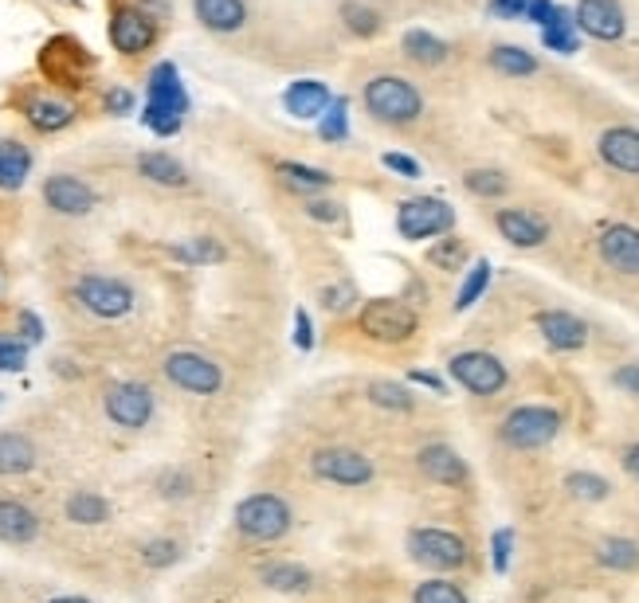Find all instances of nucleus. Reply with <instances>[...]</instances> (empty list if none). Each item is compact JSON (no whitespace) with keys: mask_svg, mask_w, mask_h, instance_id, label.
I'll return each mask as SVG.
<instances>
[{"mask_svg":"<svg viewBox=\"0 0 639 603\" xmlns=\"http://www.w3.org/2000/svg\"><path fill=\"white\" fill-rule=\"evenodd\" d=\"M185 114H188V95L177 67L173 63H158L146 78V110H142V122L158 137H173L181 130V122H185Z\"/></svg>","mask_w":639,"mask_h":603,"instance_id":"1","label":"nucleus"},{"mask_svg":"<svg viewBox=\"0 0 639 603\" xmlns=\"http://www.w3.org/2000/svg\"><path fill=\"white\" fill-rule=\"evenodd\" d=\"M365 110L384 126H413L423 110L420 90L401 75H377L365 83Z\"/></svg>","mask_w":639,"mask_h":603,"instance_id":"2","label":"nucleus"},{"mask_svg":"<svg viewBox=\"0 0 639 603\" xmlns=\"http://www.w3.org/2000/svg\"><path fill=\"white\" fill-rule=\"evenodd\" d=\"M232 521H236L239 537L267 545V541H279V537L291 533L295 514H291V506H286L283 497L263 490V494H247L236 506V514H232Z\"/></svg>","mask_w":639,"mask_h":603,"instance_id":"3","label":"nucleus"},{"mask_svg":"<svg viewBox=\"0 0 639 603\" xmlns=\"http://www.w3.org/2000/svg\"><path fill=\"white\" fill-rule=\"evenodd\" d=\"M561 431V411L550 408V404H521L511 416L502 419V443L514 451H538L545 443H553Z\"/></svg>","mask_w":639,"mask_h":603,"instance_id":"4","label":"nucleus"},{"mask_svg":"<svg viewBox=\"0 0 639 603\" xmlns=\"http://www.w3.org/2000/svg\"><path fill=\"white\" fill-rule=\"evenodd\" d=\"M75 298H79L83 310L102 321H119L138 306L134 286L126 279H114V274H83L75 283Z\"/></svg>","mask_w":639,"mask_h":603,"instance_id":"5","label":"nucleus"},{"mask_svg":"<svg viewBox=\"0 0 639 603\" xmlns=\"http://www.w3.org/2000/svg\"><path fill=\"white\" fill-rule=\"evenodd\" d=\"M455 227V208L440 196H413L396 208V232L408 244H420V239H435V235H447Z\"/></svg>","mask_w":639,"mask_h":603,"instance_id":"6","label":"nucleus"},{"mask_svg":"<svg viewBox=\"0 0 639 603\" xmlns=\"http://www.w3.org/2000/svg\"><path fill=\"white\" fill-rule=\"evenodd\" d=\"M161 372H165L169 384H177L181 392H193V396H217L224 389V369L197 349H173Z\"/></svg>","mask_w":639,"mask_h":603,"instance_id":"7","label":"nucleus"},{"mask_svg":"<svg viewBox=\"0 0 639 603\" xmlns=\"http://www.w3.org/2000/svg\"><path fill=\"white\" fill-rule=\"evenodd\" d=\"M408 553H413L416 565L435 568V573H452V568L467 565V541L459 533H447V529L420 526L408 533Z\"/></svg>","mask_w":639,"mask_h":603,"instance_id":"8","label":"nucleus"},{"mask_svg":"<svg viewBox=\"0 0 639 603\" xmlns=\"http://www.w3.org/2000/svg\"><path fill=\"white\" fill-rule=\"evenodd\" d=\"M153 408H158V399H153L149 384H138V380H119L102 396V411L122 431H142L153 419Z\"/></svg>","mask_w":639,"mask_h":603,"instance_id":"9","label":"nucleus"},{"mask_svg":"<svg viewBox=\"0 0 639 603\" xmlns=\"http://www.w3.org/2000/svg\"><path fill=\"white\" fill-rule=\"evenodd\" d=\"M361 333L381 341V345H396L416 333V313L413 306H404L401 298H373L361 306Z\"/></svg>","mask_w":639,"mask_h":603,"instance_id":"10","label":"nucleus"},{"mask_svg":"<svg viewBox=\"0 0 639 603\" xmlns=\"http://www.w3.org/2000/svg\"><path fill=\"white\" fill-rule=\"evenodd\" d=\"M447 372L455 377L459 389H467L471 396H494V392L506 389V365H502L494 353H482V349H467V353H455L447 360Z\"/></svg>","mask_w":639,"mask_h":603,"instance_id":"11","label":"nucleus"},{"mask_svg":"<svg viewBox=\"0 0 639 603\" xmlns=\"http://www.w3.org/2000/svg\"><path fill=\"white\" fill-rule=\"evenodd\" d=\"M310 470L322 482H334V487H365L373 478V463L369 455L354 447H322L310 458Z\"/></svg>","mask_w":639,"mask_h":603,"instance_id":"12","label":"nucleus"},{"mask_svg":"<svg viewBox=\"0 0 639 603\" xmlns=\"http://www.w3.org/2000/svg\"><path fill=\"white\" fill-rule=\"evenodd\" d=\"M158 39V20L146 9H114L110 16V44L122 56H142L146 48H153Z\"/></svg>","mask_w":639,"mask_h":603,"instance_id":"13","label":"nucleus"},{"mask_svg":"<svg viewBox=\"0 0 639 603\" xmlns=\"http://www.w3.org/2000/svg\"><path fill=\"white\" fill-rule=\"evenodd\" d=\"M44 200H48L51 212L60 216H90L99 208V193L71 173H51L44 181Z\"/></svg>","mask_w":639,"mask_h":603,"instance_id":"14","label":"nucleus"},{"mask_svg":"<svg viewBox=\"0 0 639 603\" xmlns=\"http://www.w3.org/2000/svg\"><path fill=\"white\" fill-rule=\"evenodd\" d=\"M573 20H577V28L585 36L604 39V44H612V39H619L628 32V16H624L619 0H577Z\"/></svg>","mask_w":639,"mask_h":603,"instance_id":"15","label":"nucleus"},{"mask_svg":"<svg viewBox=\"0 0 639 603\" xmlns=\"http://www.w3.org/2000/svg\"><path fill=\"white\" fill-rule=\"evenodd\" d=\"M533 325H538V333L545 337V345H553V349H561V353H577L589 345V325L569 310H541L538 318H533Z\"/></svg>","mask_w":639,"mask_h":603,"instance_id":"16","label":"nucleus"},{"mask_svg":"<svg viewBox=\"0 0 639 603\" xmlns=\"http://www.w3.org/2000/svg\"><path fill=\"white\" fill-rule=\"evenodd\" d=\"M600 259L619 274H639V227L609 224L600 232Z\"/></svg>","mask_w":639,"mask_h":603,"instance_id":"17","label":"nucleus"},{"mask_svg":"<svg viewBox=\"0 0 639 603\" xmlns=\"http://www.w3.org/2000/svg\"><path fill=\"white\" fill-rule=\"evenodd\" d=\"M44 533V517L21 502V497H0V545H32Z\"/></svg>","mask_w":639,"mask_h":603,"instance_id":"18","label":"nucleus"},{"mask_svg":"<svg viewBox=\"0 0 639 603\" xmlns=\"http://www.w3.org/2000/svg\"><path fill=\"white\" fill-rule=\"evenodd\" d=\"M416 467L428 482H440V487H463L467 482V463L459 458V451L447 447V443H428L416 455Z\"/></svg>","mask_w":639,"mask_h":603,"instance_id":"19","label":"nucleus"},{"mask_svg":"<svg viewBox=\"0 0 639 603\" xmlns=\"http://www.w3.org/2000/svg\"><path fill=\"white\" fill-rule=\"evenodd\" d=\"M494 224H499L502 239L514 247H541L550 239V224L538 212H530V208H502L494 216Z\"/></svg>","mask_w":639,"mask_h":603,"instance_id":"20","label":"nucleus"},{"mask_svg":"<svg viewBox=\"0 0 639 603\" xmlns=\"http://www.w3.org/2000/svg\"><path fill=\"white\" fill-rule=\"evenodd\" d=\"M604 165L616 169V173L639 176V130L636 126H612L600 134L597 141Z\"/></svg>","mask_w":639,"mask_h":603,"instance_id":"21","label":"nucleus"},{"mask_svg":"<svg viewBox=\"0 0 639 603\" xmlns=\"http://www.w3.org/2000/svg\"><path fill=\"white\" fill-rule=\"evenodd\" d=\"M283 107L286 114L295 118H322L325 110L334 107V90L325 87V83H318V78H298V83L286 87Z\"/></svg>","mask_w":639,"mask_h":603,"instance_id":"22","label":"nucleus"},{"mask_svg":"<svg viewBox=\"0 0 639 603\" xmlns=\"http://www.w3.org/2000/svg\"><path fill=\"white\" fill-rule=\"evenodd\" d=\"M24 118H28L32 130H40V134H60L75 122V107H71L67 98H56V95H36L24 102Z\"/></svg>","mask_w":639,"mask_h":603,"instance_id":"23","label":"nucleus"},{"mask_svg":"<svg viewBox=\"0 0 639 603\" xmlns=\"http://www.w3.org/2000/svg\"><path fill=\"white\" fill-rule=\"evenodd\" d=\"M193 12L205 24L208 32L228 36V32H239L247 24V4L244 0H193Z\"/></svg>","mask_w":639,"mask_h":603,"instance_id":"24","label":"nucleus"},{"mask_svg":"<svg viewBox=\"0 0 639 603\" xmlns=\"http://www.w3.org/2000/svg\"><path fill=\"white\" fill-rule=\"evenodd\" d=\"M40 463V451L24 431H0V478L28 475Z\"/></svg>","mask_w":639,"mask_h":603,"instance_id":"25","label":"nucleus"},{"mask_svg":"<svg viewBox=\"0 0 639 603\" xmlns=\"http://www.w3.org/2000/svg\"><path fill=\"white\" fill-rule=\"evenodd\" d=\"M32 176V149L16 137H0V188L16 193Z\"/></svg>","mask_w":639,"mask_h":603,"instance_id":"26","label":"nucleus"},{"mask_svg":"<svg viewBox=\"0 0 639 603\" xmlns=\"http://www.w3.org/2000/svg\"><path fill=\"white\" fill-rule=\"evenodd\" d=\"M138 173L146 176V181H153V185H161V188H185L188 185L185 165H181L177 157L161 153V149H149V153L138 157Z\"/></svg>","mask_w":639,"mask_h":603,"instance_id":"27","label":"nucleus"},{"mask_svg":"<svg viewBox=\"0 0 639 603\" xmlns=\"http://www.w3.org/2000/svg\"><path fill=\"white\" fill-rule=\"evenodd\" d=\"M279 181H283L291 193H325V188L334 185V176L325 173V169H315V165H303V161H279L275 165Z\"/></svg>","mask_w":639,"mask_h":603,"instance_id":"28","label":"nucleus"},{"mask_svg":"<svg viewBox=\"0 0 639 603\" xmlns=\"http://www.w3.org/2000/svg\"><path fill=\"white\" fill-rule=\"evenodd\" d=\"M169 255H173L177 263H188V267H208V263H224L228 259L224 244L212 239V235H188V239L169 247Z\"/></svg>","mask_w":639,"mask_h":603,"instance_id":"29","label":"nucleus"},{"mask_svg":"<svg viewBox=\"0 0 639 603\" xmlns=\"http://www.w3.org/2000/svg\"><path fill=\"white\" fill-rule=\"evenodd\" d=\"M63 514L75 526H102V521H110V502L102 494H95V490H75L63 502Z\"/></svg>","mask_w":639,"mask_h":603,"instance_id":"30","label":"nucleus"},{"mask_svg":"<svg viewBox=\"0 0 639 603\" xmlns=\"http://www.w3.org/2000/svg\"><path fill=\"white\" fill-rule=\"evenodd\" d=\"M259 580H263L271 592L298 595V592H310V580H315V576L306 573L303 565H291V561H275V565H267L263 573H259Z\"/></svg>","mask_w":639,"mask_h":603,"instance_id":"31","label":"nucleus"},{"mask_svg":"<svg viewBox=\"0 0 639 603\" xmlns=\"http://www.w3.org/2000/svg\"><path fill=\"white\" fill-rule=\"evenodd\" d=\"M447 44H443L440 36H432V32L423 28H413L404 32V56L413 59V63H420V67H440L443 59H447Z\"/></svg>","mask_w":639,"mask_h":603,"instance_id":"32","label":"nucleus"},{"mask_svg":"<svg viewBox=\"0 0 639 603\" xmlns=\"http://www.w3.org/2000/svg\"><path fill=\"white\" fill-rule=\"evenodd\" d=\"M541 44L550 51H561V56H573V51L580 48V39H577V20H573L569 9H561L553 12V20L541 28Z\"/></svg>","mask_w":639,"mask_h":603,"instance_id":"33","label":"nucleus"},{"mask_svg":"<svg viewBox=\"0 0 639 603\" xmlns=\"http://www.w3.org/2000/svg\"><path fill=\"white\" fill-rule=\"evenodd\" d=\"M597 561L604 568H616V573H636L639 568V545L628 537H604L597 545Z\"/></svg>","mask_w":639,"mask_h":603,"instance_id":"34","label":"nucleus"},{"mask_svg":"<svg viewBox=\"0 0 639 603\" xmlns=\"http://www.w3.org/2000/svg\"><path fill=\"white\" fill-rule=\"evenodd\" d=\"M491 67L499 71V75L526 78V75H533V71H538V59H533L526 48H514V44H499V48H491Z\"/></svg>","mask_w":639,"mask_h":603,"instance_id":"35","label":"nucleus"},{"mask_svg":"<svg viewBox=\"0 0 639 603\" xmlns=\"http://www.w3.org/2000/svg\"><path fill=\"white\" fill-rule=\"evenodd\" d=\"M365 396H369V404H377V408L384 411H413V392L404 389V384H396V380H369L365 384Z\"/></svg>","mask_w":639,"mask_h":603,"instance_id":"36","label":"nucleus"},{"mask_svg":"<svg viewBox=\"0 0 639 603\" xmlns=\"http://www.w3.org/2000/svg\"><path fill=\"white\" fill-rule=\"evenodd\" d=\"M342 20H345V28L354 32V36H361V39H373L377 32H381V12L369 9V4H361V0H345Z\"/></svg>","mask_w":639,"mask_h":603,"instance_id":"37","label":"nucleus"},{"mask_svg":"<svg viewBox=\"0 0 639 603\" xmlns=\"http://www.w3.org/2000/svg\"><path fill=\"white\" fill-rule=\"evenodd\" d=\"M491 286V263L487 259H475V267L467 271V279H463V286H459V294H455V310H471L475 302L482 298V291Z\"/></svg>","mask_w":639,"mask_h":603,"instance_id":"38","label":"nucleus"},{"mask_svg":"<svg viewBox=\"0 0 639 603\" xmlns=\"http://www.w3.org/2000/svg\"><path fill=\"white\" fill-rule=\"evenodd\" d=\"M565 490H569L573 497H580V502H604L612 487H609V478L589 475V470H573V475H565Z\"/></svg>","mask_w":639,"mask_h":603,"instance_id":"39","label":"nucleus"},{"mask_svg":"<svg viewBox=\"0 0 639 603\" xmlns=\"http://www.w3.org/2000/svg\"><path fill=\"white\" fill-rule=\"evenodd\" d=\"M463 259H467V244H463L459 235H447V239L428 247V263L440 267V271H459Z\"/></svg>","mask_w":639,"mask_h":603,"instance_id":"40","label":"nucleus"},{"mask_svg":"<svg viewBox=\"0 0 639 603\" xmlns=\"http://www.w3.org/2000/svg\"><path fill=\"white\" fill-rule=\"evenodd\" d=\"M181 561V545L173 541V537H153V541H146L142 545V565L146 568H169V565H177Z\"/></svg>","mask_w":639,"mask_h":603,"instance_id":"41","label":"nucleus"},{"mask_svg":"<svg viewBox=\"0 0 639 603\" xmlns=\"http://www.w3.org/2000/svg\"><path fill=\"white\" fill-rule=\"evenodd\" d=\"M413 603H471V600L452 580H423V584H416Z\"/></svg>","mask_w":639,"mask_h":603,"instance_id":"42","label":"nucleus"},{"mask_svg":"<svg viewBox=\"0 0 639 603\" xmlns=\"http://www.w3.org/2000/svg\"><path fill=\"white\" fill-rule=\"evenodd\" d=\"M463 185H467V193L491 200V196L506 193V176H502L499 169H471V173L463 176Z\"/></svg>","mask_w":639,"mask_h":603,"instance_id":"43","label":"nucleus"},{"mask_svg":"<svg viewBox=\"0 0 639 603\" xmlns=\"http://www.w3.org/2000/svg\"><path fill=\"white\" fill-rule=\"evenodd\" d=\"M345 98H334V107L325 110L322 122H318V134H322V141H345L349 137V114H345Z\"/></svg>","mask_w":639,"mask_h":603,"instance_id":"44","label":"nucleus"},{"mask_svg":"<svg viewBox=\"0 0 639 603\" xmlns=\"http://www.w3.org/2000/svg\"><path fill=\"white\" fill-rule=\"evenodd\" d=\"M158 490H161V497H169V502H177V497H188V494H193V490H197V482H193V475H188V470L173 467V470H165V475L158 478Z\"/></svg>","mask_w":639,"mask_h":603,"instance_id":"45","label":"nucleus"},{"mask_svg":"<svg viewBox=\"0 0 639 603\" xmlns=\"http://www.w3.org/2000/svg\"><path fill=\"white\" fill-rule=\"evenodd\" d=\"M28 365V341L0 337V372H21Z\"/></svg>","mask_w":639,"mask_h":603,"instance_id":"46","label":"nucleus"},{"mask_svg":"<svg viewBox=\"0 0 639 603\" xmlns=\"http://www.w3.org/2000/svg\"><path fill=\"white\" fill-rule=\"evenodd\" d=\"M349 302H354V286H349V283L325 286V291H322V306L330 313H345V310H349Z\"/></svg>","mask_w":639,"mask_h":603,"instance_id":"47","label":"nucleus"},{"mask_svg":"<svg viewBox=\"0 0 639 603\" xmlns=\"http://www.w3.org/2000/svg\"><path fill=\"white\" fill-rule=\"evenodd\" d=\"M491 549H494V573H506V568H511V549H514V533H511V529H499Z\"/></svg>","mask_w":639,"mask_h":603,"instance_id":"48","label":"nucleus"},{"mask_svg":"<svg viewBox=\"0 0 639 603\" xmlns=\"http://www.w3.org/2000/svg\"><path fill=\"white\" fill-rule=\"evenodd\" d=\"M526 9H530V0H491V4H487V12H491L494 20H521Z\"/></svg>","mask_w":639,"mask_h":603,"instance_id":"49","label":"nucleus"},{"mask_svg":"<svg viewBox=\"0 0 639 603\" xmlns=\"http://www.w3.org/2000/svg\"><path fill=\"white\" fill-rule=\"evenodd\" d=\"M295 345L303 353L315 349V325H310V313L306 310H295Z\"/></svg>","mask_w":639,"mask_h":603,"instance_id":"50","label":"nucleus"},{"mask_svg":"<svg viewBox=\"0 0 639 603\" xmlns=\"http://www.w3.org/2000/svg\"><path fill=\"white\" fill-rule=\"evenodd\" d=\"M102 107H107V114H130V110H134V95H130L126 87H114V90H107Z\"/></svg>","mask_w":639,"mask_h":603,"instance_id":"51","label":"nucleus"},{"mask_svg":"<svg viewBox=\"0 0 639 603\" xmlns=\"http://www.w3.org/2000/svg\"><path fill=\"white\" fill-rule=\"evenodd\" d=\"M16 325H21V333H24V341H28V345H40V341H44V321L36 318L32 310H21Z\"/></svg>","mask_w":639,"mask_h":603,"instance_id":"52","label":"nucleus"},{"mask_svg":"<svg viewBox=\"0 0 639 603\" xmlns=\"http://www.w3.org/2000/svg\"><path fill=\"white\" fill-rule=\"evenodd\" d=\"M381 161H384V169H393V173L408 176V181H416V176H420V165H416L413 157H404V153H384Z\"/></svg>","mask_w":639,"mask_h":603,"instance_id":"53","label":"nucleus"},{"mask_svg":"<svg viewBox=\"0 0 639 603\" xmlns=\"http://www.w3.org/2000/svg\"><path fill=\"white\" fill-rule=\"evenodd\" d=\"M612 384H616V389H624L628 396H639V365H624V369H616Z\"/></svg>","mask_w":639,"mask_h":603,"instance_id":"54","label":"nucleus"},{"mask_svg":"<svg viewBox=\"0 0 639 603\" xmlns=\"http://www.w3.org/2000/svg\"><path fill=\"white\" fill-rule=\"evenodd\" d=\"M306 216H310V220H322V224H334V220H342L337 205H330V200H310V205H306Z\"/></svg>","mask_w":639,"mask_h":603,"instance_id":"55","label":"nucleus"},{"mask_svg":"<svg viewBox=\"0 0 639 603\" xmlns=\"http://www.w3.org/2000/svg\"><path fill=\"white\" fill-rule=\"evenodd\" d=\"M553 12H557V4H553V0H530L526 16H530L533 24H541V28H545V24L553 20Z\"/></svg>","mask_w":639,"mask_h":603,"instance_id":"56","label":"nucleus"},{"mask_svg":"<svg viewBox=\"0 0 639 603\" xmlns=\"http://www.w3.org/2000/svg\"><path fill=\"white\" fill-rule=\"evenodd\" d=\"M408 380H413V384H423V389H432L435 396H447V384H443L440 377H435V372H408Z\"/></svg>","mask_w":639,"mask_h":603,"instance_id":"57","label":"nucleus"},{"mask_svg":"<svg viewBox=\"0 0 639 603\" xmlns=\"http://www.w3.org/2000/svg\"><path fill=\"white\" fill-rule=\"evenodd\" d=\"M624 470L639 482V443H631V447L624 451Z\"/></svg>","mask_w":639,"mask_h":603,"instance_id":"58","label":"nucleus"},{"mask_svg":"<svg viewBox=\"0 0 639 603\" xmlns=\"http://www.w3.org/2000/svg\"><path fill=\"white\" fill-rule=\"evenodd\" d=\"M48 603H90L87 595H56V600H48Z\"/></svg>","mask_w":639,"mask_h":603,"instance_id":"59","label":"nucleus"}]
</instances>
